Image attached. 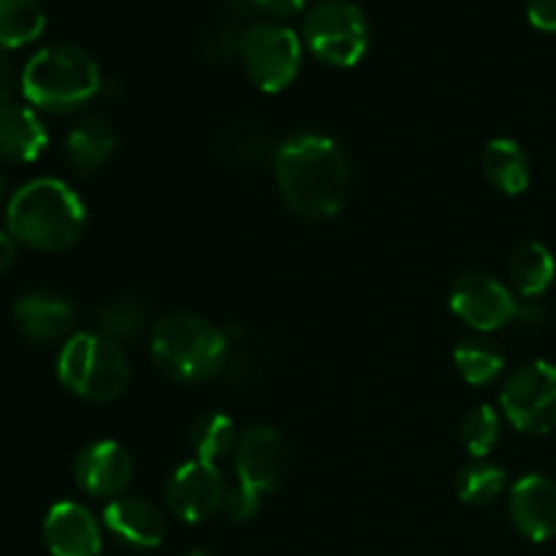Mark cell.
<instances>
[{"label":"cell","instance_id":"cell-5","mask_svg":"<svg viewBox=\"0 0 556 556\" xmlns=\"http://www.w3.org/2000/svg\"><path fill=\"white\" fill-rule=\"evenodd\" d=\"M58 378L79 400L112 402L128 389L130 364L123 345L98 331H81L65 340L58 356Z\"/></svg>","mask_w":556,"mask_h":556},{"label":"cell","instance_id":"cell-26","mask_svg":"<svg viewBox=\"0 0 556 556\" xmlns=\"http://www.w3.org/2000/svg\"><path fill=\"white\" fill-rule=\"evenodd\" d=\"M500 432H503V421L500 413L492 405H478L462 418L459 424V440L472 459H483L492 454L494 445L500 443Z\"/></svg>","mask_w":556,"mask_h":556},{"label":"cell","instance_id":"cell-21","mask_svg":"<svg viewBox=\"0 0 556 556\" xmlns=\"http://www.w3.org/2000/svg\"><path fill=\"white\" fill-rule=\"evenodd\" d=\"M454 364L470 386H489L503 375L505 353L489 337H467L456 345Z\"/></svg>","mask_w":556,"mask_h":556},{"label":"cell","instance_id":"cell-17","mask_svg":"<svg viewBox=\"0 0 556 556\" xmlns=\"http://www.w3.org/2000/svg\"><path fill=\"white\" fill-rule=\"evenodd\" d=\"M49 136L33 106H0V157L5 163H33L47 147Z\"/></svg>","mask_w":556,"mask_h":556},{"label":"cell","instance_id":"cell-6","mask_svg":"<svg viewBox=\"0 0 556 556\" xmlns=\"http://www.w3.org/2000/svg\"><path fill=\"white\" fill-rule=\"evenodd\" d=\"M304 43L334 68H353L369 49V20L351 0H318L304 14Z\"/></svg>","mask_w":556,"mask_h":556},{"label":"cell","instance_id":"cell-23","mask_svg":"<svg viewBox=\"0 0 556 556\" xmlns=\"http://www.w3.org/2000/svg\"><path fill=\"white\" fill-rule=\"evenodd\" d=\"M239 438L242 434L237 432V424L226 413L217 410H210L195 418L193 429H190V445L195 451V459L212 462V465H217L228 454H233L239 445Z\"/></svg>","mask_w":556,"mask_h":556},{"label":"cell","instance_id":"cell-27","mask_svg":"<svg viewBox=\"0 0 556 556\" xmlns=\"http://www.w3.org/2000/svg\"><path fill=\"white\" fill-rule=\"evenodd\" d=\"M261 500L264 494L255 492L253 486H244V483H237L226 492V500H223V514L231 521H250L261 510Z\"/></svg>","mask_w":556,"mask_h":556},{"label":"cell","instance_id":"cell-31","mask_svg":"<svg viewBox=\"0 0 556 556\" xmlns=\"http://www.w3.org/2000/svg\"><path fill=\"white\" fill-rule=\"evenodd\" d=\"M20 258V242L9 231H0V275L9 271Z\"/></svg>","mask_w":556,"mask_h":556},{"label":"cell","instance_id":"cell-13","mask_svg":"<svg viewBox=\"0 0 556 556\" xmlns=\"http://www.w3.org/2000/svg\"><path fill=\"white\" fill-rule=\"evenodd\" d=\"M508 514L527 541H552L556 535V483L541 472L519 478L510 486Z\"/></svg>","mask_w":556,"mask_h":556},{"label":"cell","instance_id":"cell-14","mask_svg":"<svg viewBox=\"0 0 556 556\" xmlns=\"http://www.w3.org/2000/svg\"><path fill=\"white\" fill-rule=\"evenodd\" d=\"M43 543L52 556H98L101 527L90 510L79 503H54L43 519Z\"/></svg>","mask_w":556,"mask_h":556},{"label":"cell","instance_id":"cell-19","mask_svg":"<svg viewBox=\"0 0 556 556\" xmlns=\"http://www.w3.org/2000/svg\"><path fill=\"white\" fill-rule=\"evenodd\" d=\"M483 174L497 190L519 195L530 188V157L514 139H492L483 150Z\"/></svg>","mask_w":556,"mask_h":556},{"label":"cell","instance_id":"cell-2","mask_svg":"<svg viewBox=\"0 0 556 556\" xmlns=\"http://www.w3.org/2000/svg\"><path fill=\"white\" fill-rule=\"evenodd\" d=\"M5 231L43 253L74 248L87 226V206L63 179L38 177L22 185L5 206Z\"/></svg>","mask_w":556,"mask_h":556},{"label":"cell","instance_id":"cell-24","mask_svg":"<svg viewBox=\"0 0 556 556\" xmlns=\"http://www.w3.org/2000/svg\"><path fill=\"white\" fill-rule=\"evenodd\" d=\"M98 334L109 337L112 342H134L147 329V307L139 299H114L98 307Z\"/></svg>","mask_w":556,"mask_h":556},{"label":"cell","instance_id":"cell-18","mask_svg":"<svg viewBox=\"0 0 556 556\" xmlns=\"http://www.w3.org/2000/svg\"><path fill=\"white\" fill-rule=\"evenodd\" d=\"M117 150V134L103 117H85L65 139V163L76 174H96Z\"/></svg>","mask_w":556,"mask_h":556},{"label":"cell","instance_id":"cell-32","mask_svg":"<svg viewBox=\"0 0 556 556\" xmlns=\"http://www.w3.org/2000/svg\"><path fill=\"white\" fill-rule=\"evenodd\" d=\"M185 556H215V554L204 552V548H195V552H190V554H185Z\"/></svg>","mask_w":556,"mask_h":556},{"label":"cell","instance_id":"cell-9","mask_svg":"<svg viewBox=\"0 0 556 556\" xmlns=\"http://www.w3.org/2000/svg\"><path fill=\"white\" fill-rule=\"evenodd\" d=\"M451 313L470 329L489 334L521 318V304L514 293L483 271H467L451 288Z\"/></svg>","mask_w":556,"mask_h":556},{"label":"cell","instance_id":"cell-7","mask_svg":"<svg viewBox=\"0 0 556 556\" xmlns=\"http://www.w3.org/2000/svg\"><path fill=\"white\" fill-rule=\"evenodd\" d=\"M239 58L258 90L282 92L302 71V38L282 22L258 20L239 36Z\"/></svg>","mask_w":556,"mask_h":556},{"label":"cell","instance_id":"cell-10","mask_svg":"<svg viewBox=\"0 0 556 556\" xmlns=\"http://www.w3.org/2000/svg\"><path fill=\"white\" fill-rule=\"evenodd\" d=\"M226 478L220 467L212 462H185L174 470L166 486V503L172 514L185 525H201L212 519L217 510H223L226 500Z\"/></svg>","mask_w":556,"mask_h":556},{"label":"cell","instance_id":"cell-22","mask_svg":"<svg viewBox=\"0 0 556 556\" xmlns=\"http://www.w3.org/2000/svg\"><path fill=\"white\" fill-rule=\"evenodd\" d=\"M47 27L41 0H0V47L20 49L36 41Z\"/></svg>","mask_w":556,"mask_h":556},{"label":"cell","instance_id":"cell-29","mask_svg":"<svg viewBox=\"0 0 556 556\" xmlns=\"http://www.w3.org/2000/svg\"><path fill=\"white\" fill-rule=\"evenodd\" d=\"M16 85H20V76H16L14 60H11L9 52L0 47V106L11 103V96L16 92Z\"/></svg>","mask_w":556,"mask_h":556},{"label":"cell","instance_id":"cell-16","mask_svg":"<svg viewBox=\"0 0 556 556\" xmlns=\"http://www.w3.org/2000/svg\"><path fill=\"white\" fill-rule=\"evenodd\" d=\"M103 525L119 543L141 552L157 548L166 538L163 514L141 497H114L103 510Z\"/></svg>","mask_w":556,"mask_h":556},{"label":"cell","instance_id":"cell-3","mask_svg":"<svg viewBox=\"0 0 556 556\" xmlns=\"http://www.w3.org/2000/svg\"><path fill=\"white\" fill-rule=\"evenodd\" d=\"M20 90L33 109L71 114L101 92V68L79 43H49L25 63Z\"/></svg>","mask_w":556,"mask_h":556},{"label":"cell","instance_id":"cell-8","mask_svg":"<svg viewBox=\"0 0 556 556\" xmlns=\"http://www.w3.org/2000/svg\"><path fill=\"white\" fill-rule=\"evenodd\" d=\"M500 407L519 432L548 434L556 429V367L530 362L503 386Z\"/></svg>","mask_w":556,"mask_h":556},{"label":"cell","instance_id":"cell-25","mask_svg":"<svg viewBox=\"0 0 556 556\" xmlns=\"http://www.w3.org/2000/svg\"><path fill=\"white\" fill-rule=\"evenodd\" d=\"M505 492V470L497 465H489V462H472L456 478V494H459L462 503L476 505H492L500 494Z\"/></svg>","mask_w":556,"mask_h":556},{"label":"cell","instance_id":"cell-1","mask_svg":"<svg viewBox=\"0 0 556 556\" xmlns=\"http://www.w3.org/2000/svg\"><path fill=\"white\" fill-rule=\"evenodd\" d=\"M275 177L288 210L313 223L340 215L351 188V163L331 136L291 134L275 150Z\"/></svg>","mask_w":556,"mask_h":556},{"label":"cell","instance_id":"cell-4","mask_svg":"<svg viewBox=\"0 0 556 556\" xmlns=\"http://www.w3.org/2000/svg\"><path fill=\"white\" fill-rule=\"evenodd\" d=\"M155 367L177 383H201L223 372L231 353L226 331L190 313H172L152 329Z\"/></svg>","mask_w":556,"mask_h":556},{"label":"cell","instance_id":"cell-33","mask_svg":"<svg viewBox=\"0 0 556 556\" xmlns=\"http://www.w3.org/2000/svg\"><path fill=\"white\" fill-rule=\"evenodd\" d=\"M0 199H3V177H0Z\"/></svg>","mask_w":556,"mask_h":556},{"label":"cell","instance_id":"cell-12","mask_svg":"<svg viewBox=\"0 0 556 556\" xmlns=\"http://www.w3.org/2000/svg\"><path fill=\"white\" fill-rule=\"evenodd\" d=\"M134 478V459L114 440H98L79 451L74 462V481L96 500L123 497Z\"/></svg>","mask_w":556,"mask_h":556},{"label":"cell","instance_id":"cell-11","mask_svg":"<svg viewBox=\"0 0 556 556\" xmlns=\"http://www.w3.org/2000/svg\"><path fill=\"white\" fill-rule=\"evenodd\" d=\"M237 476L239 483L253 486L255 492L269 494L280 489L288 472V445L275 427L255 424L244 429L237 445Z\"/></svg>","mask_w":556,"mask_h":556},{"label":"cell","instance_id":"cell-30","mask_svg":"<svg viewBox=\"0 0 556 556\" xmlns=\"http://www.w3.org/2000/svg\"><path fill=\"white\" fill-rule=\"evenodd\" d=\"M261 11L277 16V20H288V16H296L304 9V0H253Z\"/></svg>","mask_w":556,"mask_h":556},{"label":"cell","instance_id":"cell-15","mask_svg":"<svg viewBox=\"0 0 556 556\" xmlns=\"http://www.w3.org/2000/svg\"><path fill=\"white\" fill-rule=\"evenodd\" d=\"M16 329L33 342H58L71 334L76 307L52 291H27L14 302Z\"/></svg>","mask_w":556,"mask_h":556},{"label":"cell","instance_id":"cell-20","mask_svg":"<svg viewBox=\"0 0 556 556\" xmlns=\"http://www.w3.org/2000/svg\"><path fill=\"white\" fill-rule=\"evenodd\" d=\"M556 277V261L552 250L541 242H527L510 258V282L519 296L538 299L552 288Z\"/></svg>","mask_w":556,"mask_h":556},{"label":"cell","instance_id":"cell-28","mask_svg":"<svg viewBox=\"0 0 556 556\" xmlns=\"http://www.w3.org/2000/svg\"><path fill=\"white\" fill-rule=\"evenodd\" d=\"M527 20L543 33H556V0H527Z\"/></svg>","mask_w":556,"mask_h":556}]
</instances>
